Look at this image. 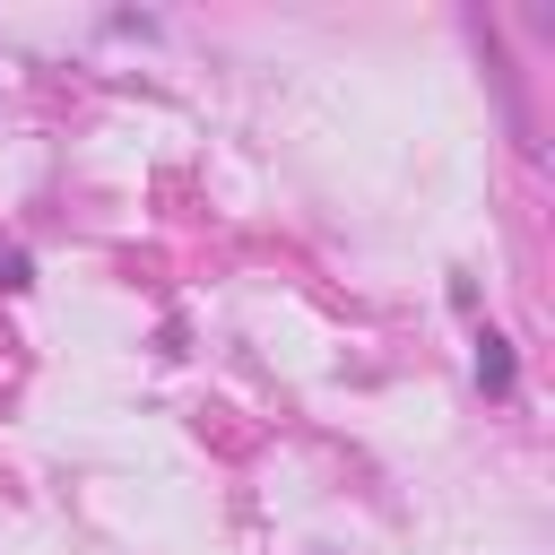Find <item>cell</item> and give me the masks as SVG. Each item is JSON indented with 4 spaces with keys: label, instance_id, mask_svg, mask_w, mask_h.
Masks as SVG:
<instances>
[{
    "label": "cell",
    "instance_id": "obj_1",
    "mask_svg": "<svg viewBox=\"0 0 555 555\" xmlns=\"http://www.w3.org/2000/svg\"><path fill=\"white\" fill-rule=\"evenodd\" d=\"M477 382H486V390H512V347H503L494 330L477 338Z\"/></svg>",
    "mask_w": 555,
    "mask_h": 555
},
{
    "label": "cell",
    "instance_id": "obj_2",
    "mask_svg": "<svg viewBox=\"0 0 555 555\" xmlns=\"http://www.w3.org/2000/svg\"><path fill=\"white\" fill-rule=\"evenodd\" d=\"M0 286H26V251H0Z\"/></svg>",
    "mask_w": 555,
    "mask_h": 555
}]
</instances>
